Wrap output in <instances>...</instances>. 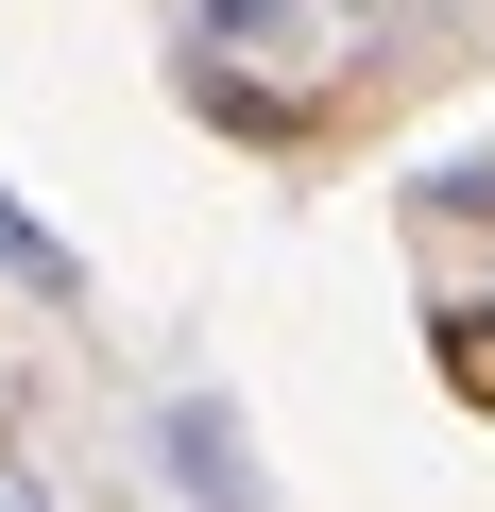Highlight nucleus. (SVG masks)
I'll use <instances>...</instances> for the list:
<instances>
[{
    "mask_svg": "<svg viewBox=\"0 0 495 512\" xmlns=\"http://www.w3.org/2000/svg\"><path fill=\"white\" fill-rule=\"evenodd\" d=\"M188 69L222 120H291L325 86V0H188Z\"/></svg>",
    "mask_w": 495,
    "mask_h": 512,
    "instance_id": "nucleus-1",
    "label": "nucleus"
},
{
    "mask_svg": "<svg viewBox=\"0 0 495 512\" xmlns=\"http://www.w3.org/2000/svg\"><path fill=\"white\" fill-rule=\"evenodd\" d=\"M154 461H171L188 512H274V495H257V444H239L222 393H171V410H154Z\"/></svg>",
    "mask_w": 495,
    "mask_h": 512,
    "instance_id": "nucleus-2",
    "label": "nucleus"
},
{
    "mask_svg": "<svg viewBox=\"0 0 495 512\" xmlns=\"http://www.w3.org/2000/svg\"><path fill=\"white\" fill-rule=\"evenodd\" d=\"M0 274H18V291H52V308H69V291H86V256H69V239H52L35 205H18V188H0Z\"/></svg>",
    "mask_w": 495,
    "mask_h": 512,
    "instance_id": "nucleus-3",
    "label": "nucleus"
},
{
    "mask_svg": "<svg viewBox=\"0 0 495 512\" xmlns=\"http://www.w3.org/2000/svg\"><path fill=\"white\" fill-rule=\"evenodd\" d=\"M0 512H52V478H35V461H0Z\"/></svg>",
    "mask_w": 495,
    "mask_h": 512,
    "instance_id": "nucleus-4",
    "label": "nucleus"
}]
</instances>
